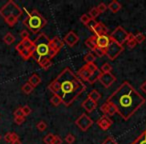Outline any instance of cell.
Returning <instances> with one entry per match:
<instances>
[{"instance_id":"obj_1","label":"cell","mask_w":146,"mask_h":144,"mask_svg":"<svg viewBox=\"0 0 146 144\" xmlns=\"http://www.w3.org/2000/svg\"><path fill=\"white\" fill-rule=\"evenodd\" d=\"M106 101L114 105L116 113L124 120H128L145 103V98L128 81H124Z\"/></svg>"},{"instance_id":"obj_2","label":"cell","mask_w":146,"mask_h":144,"mask_svg":"<svg viewBox=\"0 0 146 144\" xmlns=\"http://www.w3.org/2000/svg\"><path fill=\"white\" fill-rule=\"evenodd\" d=\"M56 80L60 87L59 95L62 99V104L65 106H70L86 90V85L83 81L69 67L61 71Z\"/></svg>"},{"instance_id":"obj_3","label":"cell","mask_w":146,"mask_h":144,"mask_svg":"<svg viewBox=\"0 0 146 144\" xmlns=\"http://www.w3.org/2000/svg\"><path fill=\"white\" fill-rule=\"evenodd\" d=\"M49 42H50V39L43 32L40 33L33 41V43H34V52H33L32 57L38 64L42 60L48 58Z\"/></svg>"},{"instance_id":"obj_4","label":"cell","mask_w":146,"mask_h":144,"mask_svg":"<svg viewBox=\"0 0 146 144\" xmlns=\"http://www.w3.org/2000/svg\"><path fill=\"white\" fill-rule=\"evenodd\" d=\"M22 23L33 34H37L47 24V20L36 9H34L31 12L27 13V16L23 19Z\"/></svg>"},{"instance_id":"obj_5","label":"cell","mask_w":146,"mask_h":144,"mask_svg":"<svg viewBox=\"0 0 146 144\" xmlns=\"http://www.w3.org/2000/svg\"><path fill=\"white\" fill-rule=\"evenodd\" d=\"M23 11L13 0H9L8 2L5 3L1 8H0V16L2 18H7L8 16H15L17 18L22 15Z\"/></svg>"},{"instance_id":"obj_6","label":"cell","mask_w":146,"mask_h":144,"mask_svg":"<svg viewBox=\"0 0 146 144\" xmlns=\"http://www.w3.org/2000/svg\"><path fill=\"white\" fill-rule=\"evenodd\" d=\"M127 36H128V32L121 26L116 27L115 30L109 35L111 41L118 43L120 45H123L127 41Z\"/></svg>"},{"instance_id":"obj_7","label":"cell","mask_w":146,"mask_h":144,"mask_svg":"<svg viewBox=\"0 0 146 144\" xmlns=\"http://www.w3.org/2000/svg\"><path fill=\"white\" fill-rule=\"evenodd\" d=\"M123 51H124L123 45H120V44H118V43L111 41L109 46L105 49V55L110 60H115Z\"/></svg>"},{"instance_id":"obj_8","label":"cell","mask_w":146,"mask_h":144,"mask_svg":"<svg viewBox=\"0 0 146 144\" xmlns=\"http://www.w3.org/2000/svg\"><path fill=\"white\" fill-rule=\"evenodd\" d=\"M64 46V42L62 39H60L58 36L53 37L49 42V55L48 58L52 59L56 56V54L61 50V48H63Z\"/></svg>"},{"instance_id":"obj_9","label":"cell","mask_w":146,"mask_h":144,"mask_svg":"<svg viewBox=\"0 0 146 144\" xmlns=\"http://www.w3.org/2000/svg\"><path fill=\"white\" fill-rule=\"evenodd\" d=\"M75 124L82 130L83 132H86L93 124V120L89 117L86 113H83L75 120Z\"/></svg>"},{"instance_id":"obj_10","label":"cell","mask_w":146,"mask_h":144,"mask_svg":"<svg viewBox=\"0 0 146 144\" xmlns=\"http://www.w3.org/2000/svg\"><path fill=\"white\" fill-rule=\"evenodd\" d=\"M116 77L111 73V72H108V73H100L99 78H98V81L102 84L105 88H109L112 84L115 82Z\"/></svg>"},{"instance_id":"obj_11","label":"cell","mask_w":146,"mask_h":144,"mask_svg":"<svg viewBox=\"0 0 146 144\" xmlns=\"http://www.w3.org/2000/svg\"><path fill=\"white\" fill-rule=\"evenodd\" d=\"M79 41V36L74 31H69L63 38V42L67 44L69 47H74Z\"/></svg>"},{"instance_id":"obj_12","label":"cell","mask_w":146,"mask_h":144,"mask_svg":"<svg viewBox=\"0 0 146 144\" xmlns=\"http://www.w3.org/2000/svg\"><path fill=\"white\" fill-rule=\"evenodd\" d=\"M113 124L111 118H109V116L103 115L97 120V125L101 128L102 130H107L108 128H110V126Z\"/></svg>"},{"instance_id":"obj_13","label":"cell","mask_w":146,"mask_h":144,"mask_svg":"<svg viewBox=\"0 0 146 144\" xmlns=\"http://www.w3.org/2000/svg\"><path fill=\"white\" fill-rule=\"evenodd\" d=\"M100 110L103 112L104 115L107 116H112L116 113V109L114 107V105L112 103H110L109 101H105L100 107Z\"/></svg>"},{"instance_id":"obj_14","label":"cell","mask_w":146,"mask_h":144,"mask_svg":"<svg viewBox=\"0 0 146 144\" xmlns=\"http://www.w3.org/2000/svg\"><path fill=\"white\" fill-rule=\"evenodd\" d=\"M111 43V39H110L109 35H101V36H97V39H96V44H97V47L99 48H102L105 50L109 44Z\"/></svg>"},{"instance_id":"obj_15","label":"cell","mask_w":146,"mask_h":144,"mask_svg":"<svg viewBox=\"0 0 146 144\" xmlns=\"http://www.w3.org/2000/svg\"><path fill=\"white\" fill-rule=\"evenodd\" d=\"M92 31L94 32L95 36H101V35H107L108 28L104 25V23L102 22H97V24L95 25Z\"/></svg>"},{"instance_id":"obj_16","label":"cell","mask_w":146,"mask_h":144,"mask_svg":"<svg viewBox=\"0 0 146 144\" xmlns=\"http://www.w3.org/2000/svg\"><path fill=\"white\" fill-rule=\"evenodd\" d=\"M81 106L87 112H92V111H94V110L96 109V107H97V103H96V102H94L93 100H91L90 98L87 97L83 102H82Z\"/></svg>"},{"instance_id":"obj_17","label":"cell","mask_w":146,"mask_h":144,"mask_svg":"<svg viewBox=\"0 0 146 144\" xmlns=\"http://www.w3.org/2000/svg\"><path fill=\"white\" fill-rule=\"evenodd\" d=\"M77 74L79 75L80 79L83 80V81H89L90 77H91V75H92L91 72H89V71L85 68V66L81 67V68L78 70Z\"/></svg>"},{"instance_id":"obj_18","label":"cell","mask_w":146,"mask_h":144,"mask_svg":"<svg viewBox=\"0 0 146 144\" xmlns=\"http://www.w3.org/2000/svg\"><path fill=\"white\" fill-rule=\"evenodd\" d=\"M96 39H97V36L95 35H92V36L88 37L85 40V45L90 49V50H93L95 47H97V44H96Z\"/></svg>"},{"instance_id":"obj_19","label":"cell","mask_w":146,"mask_h":144,"mask_svg":"<svg viewBox=\"0 0 146 144\" xmlns=\"http://www.w3.org/2000/svg\"><path fill=\"white\" fill-rule=\"evenodd\" d=\"M28 83L30 84V85H32L33 87H36V86H38L39 84L41 83V78H40V76L38 75V74H36V73H34V74H32V75L29 77V79H28Z\"/></svg>"},{"instance_id":"obj_20","label":"cell","mask_w":146,"mask_h":144,"mask_svg":"<svg viewBox=\"0 0 146 144\" xmlns=\"http://www.w3.org/2000/svg\"><path fill=\"white\" fill-rule=\"evenodd\" d=\"M108 9H109L110 11H111L112 13H117L118 11L120 10V9L122 8V5L120 4L118 1H116V0H113L112 2L109 3V5H108Z\"/></svg>"},{"instance_id":"obj_21","label":"cell","mask_w":146,"mask_h":144,"mask_svg":"<svg viewBox=\"0 0 146 144\" xmlns=\"http://www.w3.org/2000/svg\"><path fill=\"white\" fill-rule=\"evenodd\" d=\"M48 89L50 90L51 92H53V94H59V91H60V87H59V83L56 79H54L50 84L48 85Z\"/></svg>"},{"instance_id":"obj_22","label":"cell","mask_w":146,"mask_h":144,"mask_svg":"<svg viewBox=\"0 0 146 144\" xmlns=\"http://www.w3.org/2000/svg\"><path fill=\"white\" fill-rule=\"evenodd\" d=\"M33 52H34V49H24V50H23L22 52L19 53V54H20V56L22 57L23 60L27 61L32 57Z\"/></svg>"},{"instance_id":"obj_23","label":"cell","mask_w":146,"mask_h":144,"mask_svg":"<svg viewBox=\"0 0 146 144\" xmlns=\"http://www.w3.org/2000/svg\"><path fill=\"white\" fill-rule=\"evenodd\" d=\"M131 144H146V129L141 132V134Z\"/></svg>"},{"instance_id":"obj_24","label":"cell","mask_w":146,"mask_h":144,"mask_svg":"<svg viewBox=\"0 0 146 144\" xmlns=\"http://www.w3.org/2000/svg\"><path fill=\"white\" fill-rule=\"evenodd\" d=\"M14 41H15L14 35H13L12 33H10V32L6 33V34L4 35V37H3V42H4L5 44H7V45H11L12 43H14Z\"/></svg>"},{"instance_id":"obj_25","label":"cell","mask_w":146,"mask_h":144,"mask_svg":"<svg viewBox=\"0 0 146 144\" xmlns=\"http://www.w3.org/2000/svg\"><path fill=\"white\" fill-rule=\"evenodd\" d=\"M88 98H90L91 100H93L94 102H96V103H97V102L99 101L100 98H101V94H100L97 90L94 89V90H92L89 94H88Z\"/></svg>"},{"instance_id":"obj_26","label":"cell","mask_w":146,"mask_h":144,"mask_svg":"<svg viewBox=\"0 0 146 144\" xmlns=\"http://www.w3.org/2000/svg\"><path fill=\"white\" fill-rule=\"evenodd\" d=\"M50 102L53 106H59L60 104H62V99H61L59 94H53V96L50 99Z\"/></svg>"},{"instance_id":"obj_27","label":"cell","mask_w":146,"mask_h":144,"mask_svg":"<svg viewBox=\"0 0 146 144\" xmlns=\"http://www.w3.org/2000/svg\"><path fill=\"white\" fill-rule=\"evenodd\" d=\"M39 66H40L41 68L44 69V70H48V69L52 66V61H51V59L46 58L39 63Z\"/></svg>"},{"instance_id":"obj_28","label":"cell","mask_w":146,"mask_h":144,"mask_svg":"<svg viewBox=\"0 0 146 144\" xmlns=\"http://www.w3.org/2000/svg\"><path fill=\"white\" fill-rule=\"evenodd\" d=\"M5 22H6V24L8 25L9 27H13L15 26V25L17 24V22H18V18L15 16H8L7 18L4 19Z\"/></svg>"},{"instance_id":"obj_29","label":"cell","mask_w":146,"mask_h":144,"mask_svg":"<svg viewBox=\"0 0 146 144\" xmlns=\"http://www.w3.org/2000/svg\"><path fill=\"white\" fill-rule=\"evenodd\" d=\"M20 42L22 43V45L24 46L25 49H34V43H33V41L30 38L23 39Z\"/></svg>"},{"instance_id":"obj_30","label":"cell","mask_w":146,"mask_h":144,"mask_svg":"<svg viewBox=\"0 0 146 144\" xmlns=\"http://www.w3.org/2000/svg\"><path fill=\"white\" fill-rule=\"evenodd\" d=\"M99 14L100 13H99V11H98L97 7H92L89 10V12H88V16L91 19H93V20H95V19L99 16Z\"/></svg>"},{"instance_id":"obj_31","label":"cell","mask_w":146,"mask_h":144,"mask_svg":"<svg viewBox=\"0 0 146 144\" xmlns=\"http://www.w3.org/2000/svg\"><path fill=\"white\" fill-rule=\"evenodd\" d=\"M21 89H22L23 93L25 94H30L31 92L33 91V89H34V87H33L32 85H30V84L28 83V82H26V83H24L22 85V87H21Z\"/></svg>"},{"instance_id":"obj_32","label":"cell","mask_w":146,"mask_h":144,"mask_svg":"<svg viewBox=\"0 0 146 144\" xmlns=\"http://www.w3.org/2000/svg\"><path fill=\"white\" fill-rule=\"evenodd\" d=\"M95 59H96V56L91 52V51L86 53V55L84 56V61H85L86 63H94Z\"/></svg>"},{"instance_id":"obj_33","label":"cell","mask_w":146,"mask_h":144,"mask_svg":"<svg viewBox=\"0 0 146 144\" xmlns=\"http://www.w3.org/2000/svg\"><path fill=\"white\" fill-rule=\"evenodd\" d=\"M95 56H99V57H103L105 55V50L102 48H99V47H95L93 50L91 51Z\"/></svg>"},{"instance_id":"obj_34","label":"cell","mask_w":146,"mask_h":144,"mask_svg":"<svg viewBox=\"0 0 146 144\" xmlns=\"http://www.w3.org/2000/svg\"><path fill=\"white\" fill-rule=\"evenodd\" d=\"M84 66H85V68L87 69V70L89 71V72H91L92 74H93L94 72H96V71L98 70V67L96 66V65L94 64V63H86V64L84 65Z\"/></svg>"},{"instance_id":"obj_35","label":"cell","mask_w":146,"mask_h":144,"mask_svg":"<svg viewBox=\"0 0 146 144\" xmlns=\"http://www.w3.org/2000/svg\"><path fill=\"white\" fill-rule=\"evenodd\" d=\"M100 73H101V71H99V70H97L96 72H94V73L91 75V77H90V79L88 82H89L90 84H93V83H95L96 81H98V78H99Z\"/></svg>"},{"instance_id":"obj_36","label":"cell","mask_w":146,"mask_h":144,"mask_svg":"<svg viewBox=\"0 0 146 144\" xmlns=\"http://www.w3.org/2000/svg\"><path fill=\"white\" fill-rule=\"evenodd\" d=\"M111 70H112L111 64H109V63H107V62L103 63V65L101 66L102 73H108V72H111Z\"/></svg>"},{"instance_id":"obj_37","label":"cell","mask_w":146,"mask_h":144,"mask_svg":"<svg viewBox=\"0 0 146 144\" xmlns=\"http://www.w3.org/2000/svg\"><path fill=\"white\" fill-rule=\"evenodd\" d=\"M53 140H54V134H52V133H48L43 138V142H44L45 144H52Z\"/></svg>"},{"instance_id":"obj_38","label":"cell","mask_w":146,"mask_h":144,"mask_svg":"<svg viewBox=\"0 0 146 144\" xmlns=\"http://www.w3.org/2000/svg\"><path fill=\"white\" fill-rule=\"evenodd\" d=\"M134 38H135V41L137 43H142L144 40H145V35L143 34V33H141V32H138L137 34H135L134 35Z\"/></svg>"},{"instance_id":"obj_39","label":"cell","mask_w":146,"mask_h":144,"mask_svg":"<svg viewBox=\"0 0 146 144\" xmlns=\"http://www.w3.org/2000/svg\"><path fill=\"white\" fill-rule=\"evenodd\" d=\"M65 141L68 144H73L75 142V136L73 135L72 133H68L66 136H65Z\"/></svg>"},{"instance_id":"obj_40","label":"cell","mask_w":146,"mask_h":144,"mask_svg":"<svg viewBox=\"0 0 146 144\" xmlns=\"http://www.w3.org/2000/svg\"><path fill=\"white\" fill-rule=\"evenodd\" d=\"M21 109H22V113H23V116H24V117H26V116H29L31 114V112H32L31 108L29 107L28 105H24L23 107H21Z\"/></svg>"},{"instance_id":"obj_41","label":"cell","mask_w":146,"mask_h":144,"mask_svg":"<svg viewBox=\"0 0 146 144\" xmlns=\"http://www.w3.org/2000/svg\"><path fill=\"white\" fill-rule=\"evenodd\" d=\"M90 20H91V18L88 16V14H82L81 16H80V21H81V23H83L85 26L88 24V22H89Z\"/></svg>"},{"instance_id":"obj_42","label":"cell","mask_w":146,"mask_h":144,"mask_svg":"<svg viewBox=\"0 0 146 144\" xmlns=\"http://www.w3.org/2000/svg\"><path fill=\"white\" fill-rule=\"evenodd\" d=\"M36 128L39 130V131H44V130H46V128H47V124L45 123L44 121H39L38 123L36 124Z\"/></svg>"},{"instance_id":"obj_43","label":"cell","mask_w":146,"mask_h":144,"mask_svg":"<svg viewBox=\"0 0 146 144\" xmlns=\"http://www.w3.org/2000/svg\"><path fill=\"white\" fill-rule=\"evenodd\" d=\"M102 144H117V142L115 141V139H114L113 137H111V136H108V137L104 140Z\"/></svg>"},{"instance_id":"obj_44","label":"cell","mask_w":146,"mask_h":144,"mask_svg":"<svg viewBox=\"0 0 146 144\" xmlns=\"http://www.w3.org/2000/svg\"><path fill=\"white\" fill-rule=\"evenodd\" d=\"M14 122L17 125H21L25 122V117L24 116H21V117H14Z\"/></svg>"},{"instance_id":"obj_45","label":"cell","mask_w":146,"mask_h":144,"mask_svg":"<svg viewBox=\"0 0 146 144\" xmlns=\"http://www.w3.org/2000/svg\"><path fill=\"white\" fill-rule=\"evenodd\" d=\"M97 9H98V11H99V13H103V12H105V11H106L107 6H106L105 3H100V4L97 6Z\"/></svg>"},{"instance_id":"obj_46","label":"cell","mask_w":146,"mask_h":144,"mask_svg":"<svg viewBox=\"0 0 146 144\" xmlns=\"http://www.w3.org/2000/svg\"><path fill=\"white\" fill-rule=\"evenodd\" d=\"M97 24V21L96 20H93V19H91V20L89 21V22H88V24L86 25V26L88 27V29H89V30H91L92 31V29L94 28V27H95V25Z\"/></svg>"},{"instance_id":"obj_47","label":"cell","mask_w":146,"mask_h":144,"mask_svg":"<svg viewBox=\"0 0 146 144\" xmlns=\"http://www.w3.org/2000/svg\"><path fill=\"white\" fill-rule=\"evenodd\" d=\"M13 115H14V117H21V116H23L22 109H21V107L17 108V109L15 110L14 112H13Z\"/></svg>"},{"instance_id":"obj_48","label":"cell","mask_w":146,"mask_h":144,"mask_svg":"<svg viewBox=\"0 0 146 144\" xmlns=\"http://www.w3.org/2000/svg\"><path fill=\"white\" fill-rule=\"evenodd\" d=\"M29 32L27 30H22L20 32V37H21V39H27V38H29Z\"/></svg>"},{"instance_id":"obj_49","label":"cell","mask_w":146,"mask_h":144,"mask_svg":"<svg viewBox=\"0 0 146 144\" xmlns=\"http://www.w3.org/2000/svg\"><path fill=\"white\" fill-rule=\"evenodd\" d=\"M126 43H127L128 48H130V49L134 48V47L136 46V44H137V42H136L135 40H129V41H126Z\"/></svg>"},{"instance_id":"obj_50","label":"cell","mask_w":146,"mask_h":144,"mask_svg":"<svg viewBox=\"0 0 146 144\" xmlns=\"http://www.w3.org/2000/svg\"><path fill=\"white\" fill-rule=\"evenodd\" d=\"M3 139H4L5 142H8V143H11V132H7L4 136H3Z\"/></svg>"},{"instance_id":"obj_51","label":"cell","mask_w":146,"mask_h":144,"mask_svg":"<svg viewBox=\"0 0 146 144\" xmlns=\"http://www.w3.org/2000/svg\"><path fill=\"white\" fill-rule=\"evenodd\" d=\"M15 49H16V50H17V52L20 53V52H22V51L24 50L25 48H24V46H23V45H22V43L19 42L18 44L16 45V47H15Z\"/></svg>"},{"instance_id":"obj_52","label":"cell","mask_w":146,"mask_h":144,"mask_svg":"<svg viewBox=\"0 0 146 144\" xmlns=\"http://www.w3.org/2000/svg\"><path fill=\"white\" fill-rule=\"evenodd\" d=\"M52 144H62V139L58 135H54V140Z\"/></svg>"},{"instance_id":"obj_53","label":"cell","mask_w":146,"mask_h":144,"mask_svg":"<svg viewBox=\"0 0 146 144\" xmlns=\"http://www.w3.org/2000/svg\"><path fill=\"white\" fill-rule=\"evenodd\" d=\"M19 139V136L17 133H15V132H11V142L15 141V140H18Z\"/></svg>"},{"instance_id":"obj_54","label":"cell","mask_w":146,"mask_h":144,"mask_svg":"<svg viewBox=\"0 0 146 144\" xmlns=\"http://www.w3.org/2000/svg\"><path fill=\"white\" fill-rule=\"evenodd\" d=\"M140 89H141L142 91H143L144 93L146 94V80H145V81L143 82V83L141 84V86H140Z\"/></svg>"},{"instance_id":"obj_55","label":"cell","mask_w":146,"mask_h":144,"mask_svg":"<svg viewBox=\"0 0 146 144\" xmlns=\"http://www.w3.org/2000/svg\"><path fill=\"white\" fill-rule=\"evenodd\" d=\"M129 40H135V38H134V34H132V33H128L127 41H129Z\"/></svg>"},{"instance_id":"obj_56","label":"cell","mask_w":146,"mask_h":144,"mask_svg":"<svg viewBox=\"0 0 146 144\" xmlns=\"http://www.w3.org/2000/svg\"><path fill=\"white\" fill-rule=\"evenodd\" d=\"M11 144H22V142L20 141V139H18V140H15V141L11 142Z\"/></svg>"},{"instance_id":"obj_57","label":"cell","mask_w":146,"mask_h":144,"mask_svg":"<svg viewBox=\"0 0 146 144\" xmlns=\"http://www.w3.org/2000/svg\"><path fill=\"white\" fill-rule=\"evenodd\" d=\"M1 138H2V136H1V135H0V140H1Z\"/></svg>"}]
</instances>
